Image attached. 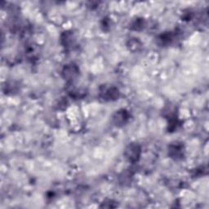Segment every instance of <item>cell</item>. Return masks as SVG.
<instances>
[{
    "instance_id": "1",
    "label": "cell",
    "mask_w": 209,
    "mask_h": 209,
    "mask_svg": "<svg viewBox=\"0 0 209 209\" xmlns=\"http://www.w3.org/2000/svg\"><path fill=\"white\" fill-rule=\"evenodd\" d=\"M140 155V147L137 145H130L126 150V156L130 160L135 161Z\"/></svg>"
},
{
    "instance_id": "2",
    "label": "cell",
    "mask_w": 209,
    "mask_h": 209,
    "mask_svg": "<svg viewBox=\"0 0 209 209\" xmlns=\"http://www.w3.org/2000/svg\"><path fill=\"white\" fill-rule=\"evenodd\" d=\"M64 73L66 74V76L69 78L68 79H73L72 78H74L77 74V70L76 68L74 67V66H69V67L66 68Z\"/></svg>"
},
{
    "instance_id": "3",
    "label": "cell",
    "mask_w": 209,
    "mask_h": 209,
    "mask_svg": "<svg viewBox=\"0 0 209 209\" xmlns=\"http://www.w3.org/2000/svg\"><path fill=\"white\" fill-rule=\"evenodd\" d=\"M127 119V115H126V113L125 112H118L117 113L115 117H114V120L116 122V123H123L125 122V120Z\"/></svg>"
}]
</instances>
